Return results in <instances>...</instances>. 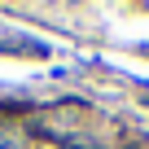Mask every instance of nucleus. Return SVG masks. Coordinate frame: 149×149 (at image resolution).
I'll list each match as a JSON object with an SVG mask.
<instances>
[{
  "label": "nucleus",
  "instance_id": "nucleus-1",
  "mask_svg": "<svg viewBox=\"0 0 149 149\" xmlns=\"http://www.w3.org/2000/svg\"><path fill=\"white\" fill-rule=\"evenodd\" d=\"M0 149H22V145H18L13 136H0Z\"/></svg>",
  "mask_w": 149,
  "mask_h": 149
}]
</instances>
